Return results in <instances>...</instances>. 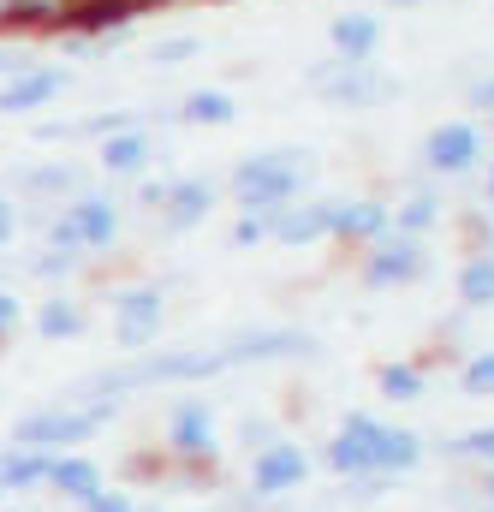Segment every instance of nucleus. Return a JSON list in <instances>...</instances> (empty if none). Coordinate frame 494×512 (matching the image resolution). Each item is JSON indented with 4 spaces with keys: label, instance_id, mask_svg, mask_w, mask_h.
I'll list each match as a JSON object with an SVG mask.
<instances>
[{
    "label": "nucleus",
    "instance_id": "1",
    "mask_svg": "<svg viewBox=\"0 0 494 512\" xmlns=\"http://www.w3.org/2000/svg\"><path fill=\"white\" fill-rule=\"evenodd\" d=\"M227 370V358H221V346L215 352H143V358H125L114 370H96L84 393H102V399H114V393H131V387H161V382H203V376H221Z\"/></svg>",
    "mask_w": 494,
    "mask_h": 512
},
{
    "label": "nucleus",
    "instance_id": "2",
    "mask_svg": "<svg viewBox=\"0 0 494 512\" xmlns=\"http://www.w3.org/2000/svg\"><path fill=\"white\" fill-rule=\"evenodd\" d=\"M304 185H310V155L304 149H268V155H250V161L233 167V191H239L245 215L286 209Z\"/></svg>",
    "mask_w": 494,
    "mask_h": 512
},
{
    "label": "nucleus",
    "instance_id": "3",
    "mask_svg": "<svg viewBox=\"0 0 494 512\" xmlns=\"http://www.w3.org/2000/svg\"><path fill=\"white\" fill-rule=\"evenodd\" d=\"M120 411V399H96V405H48V411H30L12 423V447H30V453H54V447H78L90 441L96 429H108Z\"/></svg>",
    "mask_w": 494,
    "mask_h": 512
},
{
    "label": "nucleus",
    "instance_id": "4",
    "mask_svg": "<svg viewBox=\"0 0 494 512\" xmlns=\"http://www.w3.org/2000/svg\"><path fill=\"white\" fill-rule=\"evenodd\" d=\"M114 233H120V203H114V197H96V191L72 197V203H66V215H54V221H48L54 251H72V256L114 245Z\"/></svg>",
    "mask_w": 494,
    "mask_h": 512
},
{
    "label": "nucleus",
    "instance_id": "5",
    "mask_svg": "<svg viewBox=\"0 0 494 512\" xmlns=\"http://www.w3.org/2000/svg\"><path fill=\"white\" fill-rule=\"evenodd\" d=\"M310 90L322 102H340V108H375V102H393L399 96V84L381 78L370 60H322L310 72Z\"/></svg>",
    "mask_w": 494,
    "mask_h": 512
},
{
    "label": "nucleus",
    "instance_id": "6",
    "mask_svg": "<svg viewBox=\"0 0 494 512\" xmlns=\"http://www.w3.org/2000/svg\"><path fill=\"white\" fill-rule=\"evenodd\" d=\"M161 322H167V298L161 286H125L114 298V340L125 352H143L161 340Z\"/></svg>",
    "mask_w": 494,
    "mask_h": 512
},
{
    "label": "nucleus",
    "instance_id": "7",
    "mask_svg": "<svg viewBox=\"0 0 494 512\" xmlns=\"http://www.w3.org/2000/svg\"><path fill=\"white\" fill-rule=\"evenodd\" d=\"M375 447H381V423H375L370 411H352L346 423H340V435H334V447H328V465L340 471V477H375Z\"/></svg>",
    "mask_w": 494,
    "mask_h": 512
},
{
    "label": "nucleus",
    "instance_id": "8",
    "mask_svg": "<svg viewBox=\"0 0 494 512\" xmlns=\"http://www.w3.org/2000/svg\"><path fill=\"white\" fill-rule=\"evenodd\" d=\"M66 90H72L66 66H24V72H12L0 84V114H36V108H48Z\"/></svg>",
    "mask_w": 494,
    "mask_h": 512
},
{
    "label": "nucleus",
    "instance_id": "9",
    "mask_svg": "<svg viewBox=\"0 0 494 512\" xmlns=\"http://www.w3.org/2000/svg\"><path fill=\"white\" fill-rule=\"evenodd\" d=\"M304 352H316V340H310L304 328H256V334H239V340H227V346H221L227 370H233V364H274V358H304Z\"/></svg>",
    "mask_w": 494,
    "mask_h": 512
},
{
    "label": "nucleus",
    "instance_id": "10",
    "mask_svg": "<svg viewBox=\"0 0 494 512\" xmlns=\"http://www.w3.org/2000/svg\"><path fill=\"white\" fill-rule=\"evenodd\" d=\"M304 477H310V459H304V447H292V441L262 447V453H256V465H250V489H256V495L304 489Z\"/></svg>",
    "mask_w": 494,
    "mask_h": 512
},
{
    "label": "nucleus",
    "instance_id": "11",
    "mask_svg": "<svg viewBox=\"0 0 494 512\" xmlns=\"http://www.w3.org/2000/svg\"><path fill=\"white\" fill-rule=\"evenodd\" d=\"M167 447H173L179 459H215V411H209L203 399L173 405V417H167Z\"/></svg>",
    "mask_w": 494,
    "mask_h": 512
},
{
    "label": "nucleus",
    "instance_id": "12",
    "mask_svg": "<svg viewBox=\"0 0 494 512\" xmlns=\"http://www.w3.org/2000/svg\"><path fill=\"white\" fill-rule=\"evenodd\" d=\"M483 155V137L471 120H453V126H435L423 137V161L435 167V173H465L471 161Z\"/></svg>",
    "mask_w": 494,
    "mask_h": 512
},
{
    "label": "nucleus",
    "instance_id": "13",
    "mask_svg": "<svg viewBox=\"0 0 494 512\" xmlns=\"http://www.w3.org/2000/svg\"><path fill=\"white\" fill-rule=\"evenodd\" d=\"M429 268V256L417 239H375L370 262H364V280L370 286H405V280H417Z\"/></svg>",
    "mask_w": 494,
    "mask_h": 512
},
{
    "label": "nucleus",
    "instance_id": "14",
    "mask_svg": "<svg viewBox=\"0 0 494 512\" xmlns=\"http://www.w3.org/2000/svg\"><path fill=\"white\" fill-rule=\"evenodd\" d=\"M161 233H191L197 221H209V209H215V179H179V185H167L161 191Z\"/></svg>",
    "mask_w": 494,
    "mask_h": 512
},
{
    "label": "nucleus",
    "instance_id": "15",
    "mask_svg": "<svg viewBox=\"0 0 494 512\" xmlns=\"http://www.w3.org/2000/svg\"><path fill=\"white\" fill-rule=\"evenodd\" d=\"M328 233H334V203H304V209L286 203L268 215V239H280V245H316Z\"/></svg>",
    "mask_w": 494,
    "mask_h": 512
},
{
    "label": "nucleus",
    "instance_id": "16",
    "mask_svg": "<svg viewBox=\"0 0 494 512\" xmlns=\"http://www.w3.org/2000/svg\"><path fill=\"white\" fill-rule=\"evenodd\" d=\"M393 233V209L387 203H334V233L328 239H387Z\"/></svg>",
    "mask_w": 494,
    "mask_h": 512
},
{
    "label": "nucleus",
    "instance_id": "17",
    "mask_svg": "<svg viewBox=\"0 0 494 512\" xmlns=\"http://www.w3.org/2000/svg\"><path fill=\"white\" fill-rule=\"evenodd\" d=\"M328 36H334V54L340 60H370L375 48H381V18L375 12H340L328 24Z\"/></svg>",
    "mask_w": 494,
    "mask_h": 512
},
{
    "label": "nucleus",
    "instance_id": "18",
    "mask_svg": "<svg viewBox=\"0 0 494 512\" xmlns=\"http://www.w3.org/2000/svg\"><path fill=\"white\" fill-rule=\"evenodd\" d=\"M48 483L66 495V501H90L96 489H102V465L96 459H78V453H60V459H48Z\"/></svg>",
    "mask_w": 494,
    "mask_h": 512
},
{
    "label": "nucleus",
    "instance_id": "19",
    "mask_svg": "<svg viewBox=\"0 0 494 512\" xmlns=\"http://www.w3.org/2000/svg\"><path fill=\"white\" fill-rule=\"evenodd\" d=\"M18 191H36V197H84V173H78L72 161L24 167V173H18Z\"/></svg>",
    "mask_w": 494,
    "mask_h": 512
},
{
    "label": "nucleus",
    "instance_id": "20",
    "mask_svg": "<svg viewBox=\"0 0 494 512\" xmlns=\"http://www.w3.org/2000/svg\"><path fill=\"white\" fill-rule=\"evenodd\" d=\"M423 465V441L411 429H387L381 423V447H375V477H399V471H417Z\"/></svg>",
    "mask_w": 494,
    "mask_h": 512
},
{
    "label": "nucleus",
    "instance_id": "21",
    "mask_svg": "<svg viewBox=\"0 0 494 512\" xmlns=\"http://www.w3.org/2000/svg\"><path fill=\"white\" fill-rule=\"evenodd\" d=\"M102 167H108V173H120V179L143 173V167H149V137H143V126L102 137Z\"/></svg>",
    "mask_w": 494,
    "mask_h": 512
},
{
    "label": "nucleus",
    "instance_id": "22",
    "mask_svg": "<svg viewBox=\"0 0 494 512\" xmlns=\"http://www.w3.org/2000/svg\"><path fill=\"white\" fill-rule=\"evenodd\" d=\"M48 459L54 453H30V447L0 453V489H36V483H48Z\"/></svg>",
    "mask_w": 494,
    "mask_h": 512
},
{
    "label": "nucleus",
    "instance_id": "23",
    "mask_svg": "<svg viewBox=\"0 0 494 512\" xmlns=\"http://www.w3.org/2000/svg\"><path fill=\"white\" fill-rule=\"evenodd\" d=\"M179 120H191V126H233V120H239V108H233V96H227V90H191V96H185V108H179Z\"/></svg>",
    "mask_w": 494,
    "mask_h": 512
},
{
    "label": "nucleus",
    "instance_id": "24",
    "mask_svg": "<svg viewBox=\"0 0 494 512\" xmlns=\"http://www.w3.org/2000/svg\"><path fill=\"white\" fill-rule=\"evenodd\" d=\"M459 298H465L471 310H489L494 304V251L471 256V262L459 268Z\"/></svg>",
    "mask_w": 494,
    "mask_h": 512
},
{
    "label": "nucleus",
    "instance_id": "25",
    "mask_svg": "<svg viewBox=\"0 0 494 512\" xmlns=\"http://www.w3.org/2000/svg\"><path fill=\"white\" fill-rule=\"evenodd\" d=\"M36 328H42V340H72V334H84V310L72 298H48L36 310Z\"/></svg>",
    "mask_w": 494,
    "mask_h": 512
},
{
    "label": "nucleus",
    "instance_id": "26",
    "mask_svg": "<svg viewBox=\"0 0 494 512\" xmlns=\"http://www.w3.org/2000/svg\"><path fill=\"white\" fill-rule=\"evenodd\" d=\"M66 12V0H0V30H18V24H42Z\"/></svg>",
    "mask_w": 494,
    "mask_h": 512
},
{
    "label": "nucleus",
    "instance_id": "27",
    "mask_svg": "<svg viewBox=\"0 0 494 512\" xmlns=\"http://www.w3.org/2000/svg\"><path fill=\"white\" fill-rule=\"evenodd\" d=\"M441 221V203L435 197H411L399 215H393V227H399V239H417V233H429Z\"/></svg>",
    "mask_w": 494,
    "mask_h": 512
},
{
    "label": "nucleus",
    "instance_id": "28",
    "mask_svg": "<svg viewBox=\"0 0 494 512\" xmlns=\"http://www.w3.org/2000/svg\"><path fill=\"white\" fill-rule=\"evenodd\" d=\"M381 393H387V399H417V393H423V376H417L411 364H387V370H381Z\"/></svg>",
    "mask_w": 494,
    "mask_h": 512
},
{
    "label": "nucleus",
    "instance_id": "29",
    "mask_svg": "<svg viewBox=\"0 0 494 512\" xmlns=\"http://www.w3.org/2000/svg\"><path fill=\"white\" fill-rule=\"evenodd\" d=\"M447 453H459V459H483V465L494 471V423H489V429H471V435H459Z\"/></svg>",
    "mask_w": 494,
    "mask_h": 512
},
{
    "label": "nucleus",
    "instance_id": "30",
    "mask_svg": "<svg viewBox=\"0 0 494 512\" xmlns=\"http://www.w3.org/2000/svg\"><path fill=\"white\" fill-rule=\"evenodd\" d=\"M191 54H203L197 36H167V42H155V66H173V60H191Z\"/></svg>",
    "mask_w": 494,
    "mask_h": 512
},
{
    "label": "nucleus",
    "instance_id": "31",
    "mask_svg": "<svg viewBox=\"0 0 494 512\" xmlns=\"http://www.w3.org/2000/svg\"><path fill=\"white\" fill-rule=\"evenodd\" d=\"M465 387H471V393H494V352H477V358L465 364Z\"/></svg>",
    "mask_w": 494,
    "mask_h": 512
},
{
    "label": "nucleus",
    "instance_id": "32",
    "mask_svg": "<svg viewBox=\"0 0 494 512\" xmlns=\"http://www.w3.org/2000/svg\"><path fill=\"white\" fill-rule=\"evenodd\" d=\"M30 268H36L42 280H60V274H72V268H78V256H72V251H42Z\"/></svg>",
    "mask_w": 494,
    "mask_h": 512
},
{
    "label": "nucleus",
    "instance_id": "33",
    "mask_svg": "<svg viewBox=\"0 0 494 512\" xmlns=\"http://www.w3.org/2000/svg\"><path fill=\"white\" fill-rule=\"evenodd\" d=\"M268 215H274V209H268ZM268 215H239L233 245H262V239H268Z\"/></svg>",
    "mask_w": 494,
    "mask_h": 512
},
{
    "label": "nucleus",
    "instance_id": "34",
    "mask_svg": "<svg viewBox=\"0 0 494 512\" xmlns=\"http://www.w3.org/2000/svg\"><path fill=\"white\" fill-rule=\"evenodd\" d=\"M84 512H137V507H131V495H120V489H96L84 501Z\"/></svg>",
    "mask_w": 494,
    "mask_h": 512
},
{
    "label": "nucleus",
    "instance_id": "35",
    "mask_svg": "<svg viewBox=\"0 0 494 512\" xmlns=\"http://www.w3.org/2000/svg\"><path fill=\"white\" fill-rule=\"evenodd\" d=\"M18 316H24L18 292H0V334H12V328H18Z\"/></svg>",
    "mask_w": 494,
    "mask_h": 512
},
{
    "label": "nucleus",
    "instance_id": "36",
    "mask_svg": "<svg viewBox=\"0 0 494 512\" xmlns=\"http://www.w3.org/2000/svg\"><path fill=\"white\" fill-rule=\"evenodd\" d=\"M471 102H477L483 114H494V78H477V84H471Z\"/></svg>",
    "mask_w": 494,
    "mask_h": 512
},
{
    "label": "nucleus",
    "instance_id": "37",
    "mask_svg": "<svg viewBox=\"0 0 494 512\" xmlns=\"http://www.w3.org/2000/svg\"><path fill=\"white\" fill-rule=\"evenodd\" d=\"M12 233H18V209H12V203H6V197H0V245H6V239H12Z\"/></svg>",
    "mask_w": 494,
    "mask_h": 512
},
{
    "label": "nucleus",
    "instance_id": "38",
    "mask_svg": "<svg viewBox=\"0 0 494 512\" xmlns=\"http://www.w3.org/2000/svg\"><path fill=\"white\" fill-rule=\"evenodd\" d=\"M483 495H489V507H494V471H489V483H483Z\"/></svg>",
    "mask_w": 494,
    "mask_h": 512
},
{
    "label": "nucleus",
    "instance_id": "39",
    "mask_svg": "<svg viewBox=\"0 0 494 512\" xmlns=\"http://www.w3.org/2000/svg\"><path fill=\"white\" fill-rule=\"evenodd\" d=\"M393 6H417V0H393Z\"/></svg>",
    "mask_w": 494,
    "mask_h": 512
},
{
    "label": "nucleus",
    "instance_id": "40",
    "mask_svg": "<svg viewBox=\"0 0 494 512\" xmlns=\"http://www.w3.org/2000/svg\"><path fill=\"white\" fill-rule=\"evenodd\" d=\"M489 197H494V173H489Z\"/></svg>",
    "mask_w": 494,
    "mask_h": 512
},
{
    "label": "nucleus",
    "instance_id": "41",
    "mask_svg": "<svg viewBox=\"0 0 494 512\" xmlns=\"http://www.w3.org/2000/svg\"><path fill=\"white\" fill-rule=\"evenodd\" d=\"M483 512H494V507H483Z\"/></svg>",
    "mask_w": 494,
    "mask_h": 512
}]
</instances>
